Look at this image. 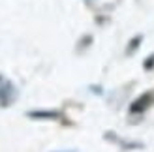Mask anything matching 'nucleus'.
<instances>
[{"label": "nucleus", "instance_id": "f257e3e1", "mask_svg": "<svg viewBox=\"0 0 154 152\" xmlns=\"http://www.w3.org/2000/svg\"><path fill=\"white\" fill-rule=\"evenodd\" d=\"M152 94H147V96H143V98H139V100L135 102V105H132V113H137V111H141L143 107H147L149 105V102L152 100Z\"/></svg>", "mask_w": 154, "mask_h": 152}, {"label": "nucleus", "instance_id": "f03ea898", "mask_svg": "<svg viewBox=\"0 0 154 152\" xmlns=\"http://www.w3.org/2000/svg\"><path fill=\"white\" fill-rule=\"evenodd\" d=\"M28 115L36 117V118H55V117H60V113H57V111H32Z\"/></svg>", "mask_w": 154, "mask_h": 152}]
</instances>
